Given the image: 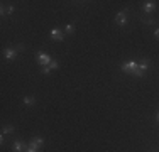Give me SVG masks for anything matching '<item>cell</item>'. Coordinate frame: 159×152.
Listing matches in <instances>:
<instances>
[{
    "label": "cell",
    "mask_w": 159,
    "mask_h": 152,
    "mask_svg": "<svg viewBox=\"0 0 159 152\" xmlns=\"http://www.w3.org/2000/svg\"><path fill=\"white\" fill-rule=\"evenodd\" d=\"M36 61L41 64V66H49L51 64V54H48V52H44V51H39V52H36Z\"/></svg>",
    "instance_id": "cell-1"
},
{
    "label": "cell",
    "mask_w": 159,
    "mask_h": 152,
    "mask_svg": "<svg viewBox=\"0 0 159 152\" xmlns=\"http://www.w3.org/2000/svg\"><path fill=\"white\" fill-rule=\"evenodd\" d=\"M137 66H139L137 61H125V63L122 64V71L127 74H134L135 69H137Z\"/></svg>",
    "instance_id": "cell-2"
},
{
    "label": "cell",
    "mask_w": 159,
    "mask_h": 152,
    "mask_svg": "<svg viewBox=\"0 0 159 152\" xmlns=\"http://www.w3.org/2000/svg\"><path fill=\"white\" fill-rule=\"evenodd\" d=\"M147 69H149V61L144 59V61L139 63V66H137V69H135L134 76H139V78H141V76H144V74L147 73Z\"/></svg>",
    "instance_id": "cell-3"
},
{
    "label": "cell",
    "mask_w": 159,
    "mask_h": 152,
    "mask_svg": "<svg viewBox=\"0 0 159 152\" xmlns=\"http://www.w3.org/2000/svg\"><path fill=\"white\" fill-rule=\"evenodd\" d=\"M43 145H44V139H43V137H32L31 142H29V149H36V150H39Z\"/></svg>",
    "instance_id": "cell-4"
},
{
    "label": "cell",
    "mask_w": 159,
    "mask_h": 152,
    "mask_svg": "<svg viewBox=\"0 0 159 152\" xmlns=\"http://www.w3.org/2000/svg\"><path fill=\"white\" fill-rule=\"evenodd\" d=\"M49 37H51L52 41H63L64 39V30H61L59 27H54L49 32Z\"/></svg>",
    "instance_id": "cell-5"
},
{
    "label": "cell",
    "mask_w": 159,
    "mask_h": 152,
    "mask_svg": "<svg viewBox=\"0 0 159 152\" xmlns=\"http://www.w3.org/2000/svg\"><path fill=\"white\" fill-rule=\"evenodd\" d=\"M29 149V144L22 142V140H16V142L12 144V150L14 152H25Z\"/></svg>",
    "instance_id": "cell-6"
},
{
    "label": "cell",
    "mask_w": 159,
    "mask_h": 152,
    "mask_svg": "<svg viewBox=\"0 0 159 152\" xmlns=\"http://www.w3.org/2000/svg\"><path fill=\"white\" fill-rule=\"evenodd\" d=\"M17 52H19L17 49L14 47V46H10V47H7L5 51H3V56H5L7 61H14V59L17 58Z\"/></svg>",
    "instance_id": "cell-7"
},
{
    "label": "cell",
    "mask_w": 159,
    "mask_h": 152,
    "mask_svg": "<svg viewBox=\"0 0 159 152\" xmlns=\"http://www.w3.org/2000/svg\"><path fill=\"white\" fill-rule=\"evenodd\" d=\"M115 24H119V25L127 24V10H120V12L115 15Z\"/></svg>",
    "instance_id": "cell-8"
},
{
    "label": "cell",
    "mask_w": 159,
    "mask_h": 152,
    "mask_svg": "<svg viewBox=\"0 0 159 152\" xmlns=\"http://www.w3.org/2000/svg\"><path fill=\"white\" fill-rule=\"evenodd\" d=\"M154 9H156V2L154 0H149V2H144V5H142V10L146 14H151V12H154Z\"/></svg>",
    "instance_id": "cell-9"
},
{
    "label": "cell",
    "mask_w": 159,
    "mask_h": 152,
    "mask_svg": "<svg viewBox=\"0 0 159 152\" xmlns=\"http://www.w3.org/2000/svg\"><path fill=\"white\" fill-rule=\"evenodd\" d=\"M14 5H2V15L5 17V15H12L14 14Z\"/></svg>",
    "instance_id": "cell-10"
},
{
    "label": "cell",
    "mask_w": 159,
    "mask_h": 152,
    "mask_svg": "<svg viewBox=\"0 0 159 152\" xmlns=\"http://www.w3.org/2000/svg\"><path fill=\"white\" fill-rule=\"evenodd\" d=\"M22 101H24V105L32 106L34 103H36V98H34V96H24V98H22Z\"/></svg>",
    "instance_id": "cell-11"
},
{
    "label": "cell",
    "mask_w": 159,
    "mask_h": 152,
    "mask_svg": "<svg viewBox=\"0 0 159 152\" xmlns=\"http://www.w3.org/2000/svg\"><path fill=\"white\" fill-rule=\"evenodd\" d=\"M7 134H14V127H12V125H3V127H2V135H7Z\"/></svg>",
    "instance_id": "cell-12"
},
{
    "label": "cell",
    "mask_w": 159,
    "mask_h": 152,
    "mask_svg": "<svg viewBox=\"0 0 159 152\" xmlns=\"http://www.w3.org/2000/svg\"><path fill=\"white\" fill-rule=\"evenodd\" d=\"M75 32V24H68L64 27V34H73Z\"/></svg>",
    "instance_id": "cell-13"
},
{
    "label": "cell",
    "mask_w": 159,
    "mask_h": 152,
    "mask_svg": "<svg viewBox=\"0 0 159 152\" xmlns=\"http://www.w3.org/2000/svg\"><path fill=\"white\" fill-rule=\"evenodd\" d=\"M49 68H51L52 71H54V69H58V68H59L58 61H56V59H52V61H51V64H49Z\"/></svg>",
    "instance_id": "cell-14"
},
{
    "label": "cell",
    "mask_w": 159,
    "mask_h": 152,
    "mask_svg": "<svg viewBox=\"0 0 159 152\" xmlns=\"http://www.w3.org/2000/svg\"><path fill=\"white\" fill-rule=\"evenodd\" d=\"M51 71H52V69H51L49 66H44V68H43V73H44V74H49Z\"/></svg>",
    "instance_id": "cell-15"
},
{
    "label": "cell",
    "mask_w": 159,
    "mask_h": 152,
    "mask_svg": "<svg viewBox=\"0 0 159 152\" xmlns=\"http://www.w3.org/2000/svg\"><path fill=\"white\" fill-rule=\"evenodd\" d=\"M14 47H16L19 52H20V51H24V49H25V47H24V44H17V46H14Z\"/></svg>",
    "instance_id": "cell-16"
},
{
    "label": "cell",
    "mask_w": 159,
    "mask_h": 152,
    "mask_svg": "<svg viewBox=\"0 0 159 152\" xmlns=\"http://www.w3.org/2000/svg\"><path fill=\"white\" fill-rule=\"evenodd\" d=\"M154 36H156L157 39H159V29H156V30H154Z\"/></svg>",
    "instance_id": "cell-17"
},
{
    "label": "cell",
    "mask_w": 159,
    "mask_h": 152,
    "mask_svg": "<svg viewBox=\"0 0 159 152\" xmlns=\"http://www.w3.org/2000/svg\"><path fill=\"white\" fill-rule=\"evenodd\" d=\"M25 152H39V150H36V149H27Z\"/></svg>",
    "instance_id": "cell-18"
},
{
    "label": "cell",
    "mask_w": 159,
    "mask_h": 152,
    "mask_svg": "<svg viewBox=\"0 0 159 152\" xmlns=\"http://www.w3.org/2000/svg\"><path fill=\"white\" fill-rule=\"evenodd\" d=\"M157 120H159V113H157Z\"/></svg>",
    "instance_id": "cell-19"
}]
</instances>
